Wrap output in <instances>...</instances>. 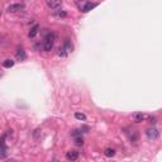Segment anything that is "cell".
<instances>
[{
	"mask_svg": "<svg viewBox=\"0 0 162 162\" xmlns=\"http://www.w3.org/2000/svg\"><path fill=\"white\" fill-rule=\"evenodd\" d=\"M25 58H27V55H25L24 49H18V52H17V60L18 61H24Z\"/></svg>",
	"mask_w": 162,
	"mask_h": 162,
	"instance_id": "cell-9",
	"label": "cell"
},
{
	"mask_svg": "<svg viewBox=\"0 0 162 162\" xmlns=\"http://www.w3.org/2000/svg\"><path fill=\"white\" fill-rule=\"evenodd\" d=\"M66 158L69 161H76L79 158V152L76 151H69L66 153Z\"/></svg>",
	"mask_w": 162,
	"mask_h": 162,
	"instance_id": "cell-4",
	"label": "cell"
},
{
	"mask_svg": "<svg viewBox=\"0 0 162 162\" xmlns=\"http://www.w3.org/2000/svg\"><path fill=\"white\" fill-rule=\"evenodd\" d=\"M3 66L7 67V69H9V67H13V66H14V61H13V60H5L4 62H3Z\"/></svg>",
	"mask_w": 162,
	"mask_h": 162,
	"instance_id": "cell-13",
	"label": "cell"
},
{
	"mask_svg": "<svg viewBox=\"0 0 162 162\" xmlns=\"http://www.w3.org/2000/svg\"><path fill=\"white\" fill-rule=\"evenodd\" d=\"M75 118H76V119H79V120H85V119H86L85 114H82V113H76L75 114Z\"/></svg>",
	"mask_w": 162,
	"mask_h": 162,
	"instance_id": "cell-15",
	"label": "cell"
},
{
	"mask_svg": "<svg viewBox=\"0 0 162 162\" xmlns=\"http://www.w3.org/2000/svg\"><path fill=\"white\" fill-rule=\"evenodd\" d=\"M146 134H147V137L149 138V139H156V138L158 137V131L155 128V127H152V128H149V129H147V132H146Z\"/></svg>",
	"mask_w": 162,
	"mask_h": 162,
	"instance_id": "cell-3",
	"label": "cell"
},
{
	"mask_svg": "<svg viewBox=\"0 0 162 162\" xmlns=\"http://www.w3.org/2000/svg\"><path fill=\"white\" fill-rule=\"evenodd\" d=\"M20 9H23V4H11L8 8V11L9 13H14V11H18Z\"/></svg>",
	"mask_w": 162,
	"mask_h": 162,
	"instance_id": "cell-7",
	"label": "cell"
},
{
	"mask_svg": "<svg viewBox=\"0 0 162 162\" xmlns=\"http://www.w3.org/2000/svg\"><path fill=\"white\" fill-rule=\"evenodd\" d=\"M53 42H55V34L49 33L47 34V37L45 38V42H43V47H45V51H51L53 48Z\"/></svg>",
	"mask_w": 162,
	"mask_h": 162,
	"instance_id": "cell-1",
	"label": "cell"
},
{
	"mask_svg": "<svg viewBox=\"0 0 162 162\" xmlns=\"http://www.w3.org/2000/svg\"><path fill=\"white\" fill-rule=\"evenodd\" d=\"M57 53H58V56H61V57H66V56L69 55L66 51H65L63 46L62 47H58V52H57Z\"/></svg>",
	"mask_w": 162,
	"mask_h": 162,
	"instance_id": "cell-14",
	"label": "cell"
},
{
	"mask_svg": "<svg viewBox=\"0 0 162 162\" xmlns=\"http://www.w3.org/2000/svg\"><path fill=\"white\" fill-rule=\"evenodd\" d=\"M76 144H77V146H82V144H84L82 138H76Z\"/></svg>",
	"mask_w": 162,
	"mask_h": 162,
	"instance_id": "cell-16",
	"label": "cell"
},
{
	"mask_svg": "<svg viewBox=\"0 0 162 162\" xmlns=\"http://www.w3.org/2000/svg\"><path fill=\"white\" fill-rule=\"evenodd\" d=\"M104 155L107 156V157H113V156L115 155V151H114L113 148H107L104 151Z\"/></svg>",
	"mask_w": 162,
	"mask_h": 162,
	"instance_id": "cell-12",
	"label": "cell"
},
{
	"mask_svg": "<svg viewBox=\"0 0 162 162\" xmlns=\"http://www.w3.org/2000/svg\"><path fill=\"white\" fill-rule=\"evenodd\" d=\"M8 155V149L5 144H0V157H5Z\"/></svg>",
	"mask_w": 162,
	"mask_h": 162,
	"instance_id": "cell-11",
	"label": "cell"
},
{
	"mask_svg": "<svg viewBox=\"0 0 162 162\" xmlns=\"http://www.w3.org/2000/svg\"><path fill=\"white\" fill-rule=\"evenodd\" d=\"M95 7H96V4H94V3H86V4H84L82 7H80V9H81V11L86 13V11L91 10L93 8H95Z\"/></svg>",
	"mask_w": 162,
	"mask_h": 162,
	"instance_id": "cell-5",
	"label": "cell"
},
{
	"mask_svg": "<svg viewBox=\"0 0 162 162\" xmlns=\"http://www.w3.org/2000/svg\"><path fill=\"white\" fill-rule=\"evenodd\" d=\"M0 17H1V11H0Z\"/></svg>",
	"mask_w": 162,
	"mask_h": 162,
	"instance_id": "cell-19",
	"label": "cell"
},
{
	"mask_svg": "<svg viewBox=\"0 0 162 162\" xmlns=\"http://www.w3.org/2000/svg\"><path fill=\"white\" fill-rule=\"evenodd\" d=\"M5 137H7L5 134H3L1 137H0V144H5Z\"/></svg>",
	"mask_w": 162,
	"mask_h": 162,
	"instance_id": "cell-17",
	"label": "cell"
},
{
	"mask_svg": "<svg viewBox=\"0 0 162 162\" xmlns=\"http://www.w3.org/2000/svg\"><path fill=\"white\" fill-rule=\"evenodd\" d=\"M38 31H39V27L36 24V25H33V27L31 28V31H29V33H28V36L29 38H34L37 36V33H38Z\"/></svg>",
	"mask_w": 162,
	"mask_h": 162,
	"instance_id": "cell-8",
	"label": "cell"
},
{
	"mask_svg": "<svg viewBox=\"0 0 162 162\" xmlns=\"http://www.w3.org/2000/svg\"><path fill=\"white\" fill-rule=\"evenodd\" d=\"M133 117H134V120H135V122H137V123L142 122V120L144 119V118H146V115H144L143 113H135Z\"/></svg>",
	"mask_w": 162,
	"mask_h": 162,
	"instance_id": "cell-10",
	"label": "cell"
},
{
	"mask_svg": "<svg viewBox=\"0 0 162 162\" xmlns=\"http://www.w3.org/2000/svg\"><path fill=\"white\" fill-rule=\"evenodd\" d=\"M63 48H65V51H66L67 53H71V52H72V48H73V46H72L71 41H70V39H65Z\"/></svg>",
	"mask_w": 162,
	"mask_h": 162,
	"instance_id": "cell-6",
	"label": "cell"
},
{
	"mask_svg": "<svg viewBox=\"0 0 162 162\" xmlns=\"http://www.w3.org/2000/svg\"><path fill=\"white\" fill-rule=\"evenodd\" d=\"M46 4L49 9H58L62 4V0H46Z\"/></svg>",
	"mask_w": 162,
	"mask_h": 162,
	"instance_id": "cell-2",
	"label": "cell"
},
{
	"mask_svg": "<svg viewBox=\"0 0 162 162\" xmlns=\"http://www.w3.org/2000/svg\"><path fill=\"white\" fill-rule=\"evenodd\" d=\"M0 76H1V71H0Z\"/></svg>",
	"mask_w": 162,
	"mask_h": 162,
	"instance_id": "cell-20",
	"label": "cell"
},
{
	"mask_svg": "<svg viewBox=\"0 0 162 162\" xmlns=\"http://www.w3.org/2000/svg\"><path fill=\"white\" fill-rule=\"evenodd\" d=\"M77 1H82V0H77Z\"/></svg>",
	"mask_w": 162,
	"mask_h": 162,
	"instance_id": "cell-21",
	"label": "cell"
},
{
	"mask_svg": "<svg viewBox=\"0 0 162 162\" xmlns=\"http://www.w3.org/2000/svg\"><path fill=\"white\" fill-rule=\"evenodd\" d=\"M149 122H151V123H152V124H155V123H156V118H153V117H151V118H149Z\"/></svg>",
	"mask_w": 162,
	"mask_h": 162,
	"instance_id": "cell-18",
	"label": "cell"
}]
</instances>
